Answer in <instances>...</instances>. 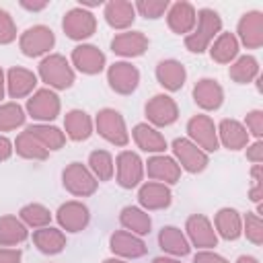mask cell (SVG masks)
I'll use <instances>...</instances> for the list:
<instances>
[{
  "mask_svg": "<svg viewBox=\"0 0 263 263\" xmlns=\"http://www.w3.org/2000/svg\"><path fill=\"white\" fill-rule=\"evenodd\" d=\"M222 29V21H220V14L212 8H201L197 12V29L193 33H189L185 37V45L189 51H195V53H201L210 41L214 39L216 33H220Z\"/></svg>",
  "mask_w": 263,
  "mask_h": 263,
  "instance_id": "6da1fadb",
  "label": "cell"
},
{
  "mask_svg": "<svg viewBox=\"0 0 263 263\" xmlns=\"http://www.w3.org/2000/svg\"><path fill=\"white\" fill-rule=\"evenodd\" d=\"M39 74L43 82H47L53 88H68L74 82V72L64 55H49L39 64Z\"/></svg>",
  "mask_w": 263,
  "mask_h": 263,
  "instance_id": "7a4b0ae2",
  "label": "cell"
},
{
  "mask_svg": "<svg viewBox=\"0 0 263 263\" xmlns=\"http://www.w3.org/2000/svg\"><path fill=\"white\" fill-rule=\"evenodd\" d=\"M97 129L105 140H109L111 144H117V146H125L129 140L123 117L115 109H103L97 115Z\"/></svg>",
  "mask_w": 263,
  "mask_h": 263,
  "instance_id": "3957f363",
  "label": "cell"
},
{
  "mask_svg": "<svg viewBox=\"0 0 263 263\" xmlns=\"http://www.w3.org/2000/svg\"><path fill=\"white\" fill-rule=\"evenodd\" d=\"M53 43H55L53 31L47 29V27H43V25L31 27V29H27L21 35V49L29 58H37V55L49 51L53 47Z\"/></svg>",
  "mask_w": 263,
  "mask_h": 263,
  "instance_id": "277c9868",
  "label": "cell"
},
{
  "mask_svg": "<svg viewBox=\"0 0 263 263\" xmlns=\"http://www.w3.org/2000/svg\"><path fill=\"white\" fill-rule=\"evenodd\" d=\"M62 177H64V187L74 195L84 197V195L95 193V189H97V181H95L92 173L86 166H82L80 162H72L70 166H66Z\"/></svg>",
  "mask_w": 263,
  "mask_h": 263,
  "instance_id": "5b68a950",
  "label": "cell"
},
{
  "mask_svg": "<svg viewBox=\"0 0 263 263\" xmlns=\"http://www.w3.org/2000/svg\"><path fill=\"white\" fill-rule=\"evenodd\" d=\"M62 27L70 39H86L95 33L97 21H95L92 12H88L84 8H72L66 12Z\"/></svg>",
  "mask_w": 263,
  "mask_h": 263,
  "instance_id": "8992f818",
  "label": "cell"
},
{
  "mask_svg": "<svg viewBox=\"0 0 263 263\" xmlns=\"http://www.w3.org/2000/svg\"><path fill=\"white\" fill-rule=\"evenodd\" d=\"M107 80L111 84V88L119 95H129L136 90L138 82H140V72L136 66L127 64V62H117L109 68L107 72Z\"/></svg>",
  "mask_w": 263,
  "mask_h": 263,
  "instance_id": "52a82bcc",
  "label": "cell"
},
{
  "mask_svg": "<svg viewBox=\"0 0 263 263\" xmlns=\"http://www.w3.org/2000/svg\"><path fill=\"white\" fill-rule=\"evenodd\" d=\"M27 109H29V113H31L33 119L49 121V119L58 117V113H60V99H58V95L53 90L41 88V90H37L29 99Z\"/></svg>",
  "mask_w": 263,
  "mask_h": 263,
  "instance_id": "ba28073f",
  "label": "cell"
},
{
  "mask_svg": "<svg viewBox=\"0 0 263 263\" xmlns=\"http://www.w3.org/2000/svg\"><path fill=\"white\" fill-rule=\"evenodd\" d=\"M173 152H175V156L179 158L181 166H183L185 171H189V173H199V171H203L205 164H208L205 152L199 150L193 142H189V140H185V138H177V140L173 142Z\"/></svg>",
  "mask_w": 263,
  "mask_h": 263,
  "instance_id": "9c48e42d",
  "label": "cell"
},
{
  "mask_svg": "<svg viewBox=\"0 0 263 263\" xmlns=\"http://www.w3.org/2000/svg\"><path fill=\"white\" fill-rule=\"evenodd\" d=\"M177 115V103L166 95H156L146 103V117L156 125H171Z\"/></svg>",
  "mask_w": 263,
  "mask_h": 263,
  "instance_id": "30bf717a",
  "label": "cell"
},
{
  "mask_svg": "<svg viewBox=\"0 0 263 263\" xmlns=\"http://www.w3.org/2000/svg\"><path fill=\"white\" fill-rule=\"evenodd\" d=\"M142 173L144 168H142V160L138 154L125 150L117 156V181L121 187L125 189L136 187L142 181Z\"/></svg>",
  "mask_w": 263,
  "mask_h": 263,
  "instance_id": "8fae6325",
  "label": "cell"
},
{
  "mask_svg": "<svg viewBox=\"0 0 263 263\" xmlns=\"http://www.w3.org/2000/svg\"><path fill=\"white\" fill-rule=\"evenodd\" d=\"M111 49L119 55L125 58H136L142 55L148 49V37L140 31H127V33H119L113 37L111 41Z\"/></svg>",
  "mask_w": 263,
  "mask_h": 263,
  "instance_id": "7c38bea8",
  "label": "cell"
},
{
  "mask_svg": "<svg viewBox=\"0 0 263 263\" xmlns=\"http://www.w3.org/2000/svg\"><path fill=\"white\" fill-rule=\"evenodd\" d=\"M187 132L203 150H216L218 148L216 127H214V121L208 115H195L187 123Z\"/></svg>",
  "mask_w": 263,
  "mask_h": 263,
  "instance_id": "4fadbf2b",
  "label": "cell"
},
{
  "mask_svg": "<svg viewBox=\"0 0 263 263\" xmlns=\"http://www.w3.org/2000/svg\"><path fill=\"white\" fill-rule=\"evenodd\" d=\"M58 220H60L62 228H66L68 232H80L88 224L90 214H88V208L84 203L68 201L58 210Z\"/></svg>",
  "mask_w": 263,
  "mask_h": 263,
  "instance_id": "5bb4252c",
  "label": "cell"
},
{
  "mask_svg": "<svg viewBox=\"0 0 263 263\" xmlns=\"http://www.w3.org/2000/svg\"><path fill=\"white\" fill-rule=\"evenodd\" d=\"M72 62L84 74H99L105 66V53L95 45H78L72 51Z\"/></svg>",
  "mask_w": 263,
  "mask_h": 263,
  "instance_id": "9a60e30c",
  "label": "cell"
},
{
  "mask_svg": "<svg viewBox=\"0 0 263 263\" xmlns=\"http://www.w3.org/2000/svg\"><path fill=\"white\" fill-rule=\"evenodd\" d=\"M187 232H189V238L195 247L199 249H210V247H216V232L210 224V220L201 214H195L187 220Z\"/></svg>",
  "mask_w": 263,
  "mask_h": 263,
  "instance_id": "2e32d148",
  "label": "cell"
},
{
  "mask_svg": "<svg viewBox=\"0 0 263 263\" xmlns=\"http://www.w3.org/2000/svg\"><path fill=\"white\" fill-rule=\"evenodd\" d=\"M111 251L121 255V257H142L146 253V245L142 238H138L136 234L127 232V230H117L111 234Z\"/></svg>",
  "mask_w": 263,
  "mask_h": 263,
  "instance_id": "e0dca14e",
  "label": "cell"
},
{
  "mask_svg": "<svg viewBox=\"0 0 263 263\" xmlns=\"http://www.w3.org/2000/svg\"><path fill=\"white\" fill-rule=\"evenodd\" d=\"M238 33L247 47H259L263 43V14L247 12L238 23Z\"/></svg>",
  "mask_w": 263,
  "mask_h": 263,
  "instance_id": "ac0fdd59",
  "label": "cell"
},
{
  "mask_svg": "<svg viewBox=\"0 0 263 263\" xmlns=\"http://www.w3.org/2000/svg\"><path fill=\"white\" fill-rule=\"evenodd\" d=\"M193 97H195V103L203 109H218L222 105V99H224V92H222V86L216 82V80H210V78H203L195 84L193 88Z\"/></svg>",
  "mask_w": 263,
  "mask_h": 263,
  "instance_id": "d6986e66",
  "label": "cell"
},
{
  "mask_svg": "<svg viewBox=\"0 0 263 263\" xmlns=\"http://www.w3.org/2000/svg\"><path fill=\"white\" fill-rule=\"evenodd\" d=\"M185 68L177 60H164L156 66V78L158 82L168 90H179L185 82Z\"/></svg>",
  "mask_w": 263,
  "mask_h": 263,
  "instance_id": "ffe728a7",
  "label": "cell"
},
{
  "mask_svg": "<svg viewBox=\"0 0 263 263\" xmlns=\"http://www.w3.org/2000/svg\"><path fill=\"white\" fill-rule=\"evenodd\" d=\"M138 199L146 210H162L171 203V191L162 183H146L142 185Z\"/></svg>",
  "mask_w": 263,
  "mask_h": 263,
  "instance_id": "44dd1931",
  "label": "cell"
},
{
  "mask_svg": "<svg viewBox=\"0 0 263 263\" xmlns=\"http://www.w3.org/2000/svg\"><path fill=\"white\" fill-rule=\"evenodd\" d=\"M168 27L175 33H189L195 25V8L189 2H177L168 10Z\"/></svg>",
  "mask_w": 263,
  "mask_h": 263,
  "instance_id": "7402d4cb",
  "label": "cell"
},
{
  "mask_svg": "<svg viewBox=\"0 0 263 263\" xmlns=\"http://www.w3.org/2000/svg\"><path fill=\"white\" fill-rule=\"evenodd\" d=\"M136 16V8L132 2H123V0H115L109 2L105 6V18L113 29H125L134 23Z\"/></svg>",
  "mask_w": 263,
  "mask_h": 263,
  "instance_id": "603a6c76",
  "label": "cell"
},
{
  "mask_svg": "<svg viewBox=\"0 0 263 263\" xmlns=\"http://www.w3.org/2000/svg\"><path fill=\"white\" fill-rule=\"evenodd\" d=\"M181 175L179 164L168 156H152L148 160V177L164 181V183H177Z\"/></svg>",
  "mask_w": 263,
  "mask_h": 263,
  "instance_id": "cb8c5ba5",
  "label": "cell"
},
{
  "mask_svg": "<svg viewBox=\"0 0 263 263\" xmlns=\"http://www.w3.org/2000/svg\"><path fill=\"white\" fill-rule=\"evenodd\" d=\"M8 92L10 97L14 99H21L25 95H29L35 84H37V76L31 72V70H25V68H12L8 72Z\"/></svg>",
  "mask_w": 263,
  "mask_h": 263,
  "instance_id": "d4e9b609",
  "label": "cell"
},
{
  "mask_svg": "<svg viewBox=\"0 0 263 263\" xmlns=\"http://www.w3.org/2000/svg\"><path fill=\"white\" fill-rule=\"evenodd\" d=\"M33 242L37 245V249L41 253H47V255H55L60 253L64 247H66V236L58 230V228H39L33 232Z\"/></svg>",
  "mask_w": 263,
  "mask_h": 263,
  "instance_id": "484cf974",
  "label": "cell"
},
{
  "mask_svg": "<svg viewBox=\"0 0 263 263\" xmlns=\"http://www.w3.org/2000/svg\"><path fill=\"white\" fill-rule=\"evenodd\" d=\"M64 125H66L68 138H72V140H76V142L86 140V138L90 136V132H92L90 117H88L84 111H78V109H74V111H70V113L66 115Z\"/></svg>",
  "mask_w": 263,
  "mask_h": 263,
  "instance_id": "4316f807",
  "label": "cell"
},
{
  "mask_svg": "<svg viewBox=\"0 0 263 263\" xmlns=\"http://www.w3.org/2000/svg\"><path fill=\"white\" fill-rule=\"evenodd\" d=\"M134 140L146 152H162L166 148L164 138L154 127H150L148 123H138L134 127Z\"/></svg>",
  "mask_w": 263,
  "mask_h": 263,
  "instance_id": "83f0119b",
  "label": "cell"
},
{
  "mask_svg": "<svg viewBox=\"0 0 263 263\" xmlns=\"http://www.w3.org/2000/svg\"><path fill=\"white\" fill-rule=\"evenodd\" d=\"M158 242L162 247V251L171 253V255H187L189 253V242L183 236V232L175 226H164L158 234Z\"/></svg>",
  "mask_w": 263,
  "mask_h": 263,
  "instance_id": "f1b7e54d",
  "label": "cell"
},
{
  "mask_svg": "<svg viewBox=\"0 0 263 263\" xmlns=\"http://www.w3.org/2000/svg\"><path fill=\"white\" fill-rule=\"evenodd\" d=\"M25 132L31 134L47 152L49 150H60L64 146V142H66V136L58 127H49V125H31Z\"/></svg>",
  "mask_w": 263,
  "mask_h": 263,
  "instance_id": "f546056e",
  "label": "cell"
},
{
  "mask_svg": "<svg viewBox=\"0 0 263 263\" xmlns=\"http://www.w3.org/2000/svg\"><path fill=\"white\" fill-rule=\"evenodd\" d=\"M27 238V228L21 220H16L14 216H2L0 218V245L10 247V245H18Z\"/></svg>",
  "mask_w": 263,
  "mask_h": 263,
  "instance_id": "4dcf8cb0",
  "label": "cell"
},
{
  "mask_svg": "<svg viewBox=\"0 0 263 263\" xmlns=\"http://www.w3.org/2000/svg\"><path fill=\"white\" fill-rule=\"evenodd\" d=\"M220 138H222L224 146H228L230 150H240L249 140L247 129L234 119H224L220 123Z\"/></svg>",
  "mask_w": 263,
  "mask_h": 263,
  "instance_id": "1f68e13d",
  "label": "cell"
},
{
  "mask_svg": "<svg viewBox=\"0 0 263 263\" xmlns=\"http://www.w3.org/2000/svg\"><path fill=\"white\" fill-rule=\"evenodd\" d=\"M121 224L136 232V234H146L150 232V216L146 212H142L140 208H134V205H127L121 210V216H119Z\"/></svg>",
  "mask_w": 263,
  "mask_h": 263,
  "instance_id": "d6a6232c",
  "label": "cell"
},
{
  "mask_svg": "<svg viewBox=\"0 0 263 263\" xmlns=\"http://www.w3.org/2000/svg\"><path fill=\"white\" fill-rule=\"evenodd\" d=\"M216 228L220 230V234L228 240L238 238L240 234V216L236 210L232 208H224L216 214Z\"/></svg>",
  "mask_w": 263,
  "mask_h": 263,
  "instance_id": "836d02e7",
  "label": "cell"
},
{
  "mask_svg": "<svg viewBox=\"0 0 263 263\" xmlns=\"http://www.w3.org/2000/svg\"><path fill=\"white\" fill-rule=\"evenodd\" d=\"M236 51H238V41H236V37H234L232 33H222V35L214 41V45H212V49H210L212 60H216V62H220V64H228V62L236 55Z\"/></svg>",
  "mask_w": 263,
  "mask_h": 263,
  "instance_id": "e575fe53",
  "label": "cell"
},
{
  "mask_svg": "<svg viewBox=\"0 0 263 263\" xmlns=\"http://www.w3.org/2000/svg\"><path fill=\"white\" fill-rule=\"evenodd\" d=\"M14 146H16V152H18L21 156H25V158L43 160V158L47 156V150H45V148H43L31 134H27V132H23V134L16 138Z\"/></svg>",
  "mask_w": 263,
  "mask_h": 263,
  "instance_id": "d590c367",
  "label": "cell"
},
{
  "mask_svg": "<svg viewBox=\"0 0 263 263\" xmlns=\"http://www.w3.org/2000/svg\"><path fill=\"white\" fill-rule=\"evenodd\" d=\"M88 164H90V171L95 173L97 179L101 181H109L113 177V158L109 152L105 150H95L88 158Z\"/></svg>",
  "mask_w": 263,
  "mask_h": 263,
  "instance_id": "8d00e7d4",
  "label": "cell"
},
{
  "mask_svg": "<svg viewBox=\"0 0 263 263\" xmlns=\"http://www.w3.org/2000/svg\"><path fill=\"white\" fill-rule=\"evenodd\" d=\"M21 220L33 228H43L49 224L51 220V214L47 208H43L41 203H29L21 210Z\"/></svg>",
  "mask_w": 263,
  "mask_h": 263,
  "instance_id": "74e56055",
  "label": "cell"
},
{
  "mask_svg": "<svg viewBox=\"0 0 263 263\" xmlns=\"http://www.w3.org/2000/svg\"><path fill=\"white\" fill-rule=\"evenodd\" d=\"M257 70H259L257 60L251 58V55H242V58L236 60V64H232V68H230V78L242 84V82H249L251 78H255V76H257Z\"/></svg>",
  "mask_w": 263,
  "mask_h": 263,
  "instance_id": "f35d334b",
  "label": "cell"
},
{
  "mask_svg": "<svg viewBox=\"0 0 263 263\" xmlns=\"http://www.w3.org/2000/svg\"><path fill=\"white\" fill-rule=\"evenodd\" d=\"M23 121H25V113L16 103L0 105V132L14 129V127L23 125Z\"/></svg>",
  "mask_w": 263,
  "mask_h": 263,
  "instance_id": "ab89813d",
  "label": "cell"
},
{
  "mask_svg": "<svg viewBox=\"0 0 263 263\" xmlns=\"http://www.w3.org/2000/svg\"><path fill=\"white\" fill-rule=\"evenodd\" d=\"M134 8L140 10L142 16H146V18H158L168 8V2L166 0H142V2L134 4Z\"/></svg>",
  "mask_w": 263,
  "mask_h": 263,
  "instance_id": "60d3db41",
  "label": "cell"
},
{
  "mask_svg": "<svg viewBox=\"0 0 263 263\" xmlns=\"http://www.w3.org/2000/svg\"><path fill=\"white\" fill-rule=\"evenodd\" d=\"M261 228H263V226H261L259 216L247 214V218H245V232H247V236H249L255 245H261V240H263V230H261Z\"/></svg>",
  "mask_w": 263,
  "mask_h": 263,
  "instance_id": "b9f144b4",
  "label": "cell"
},
{
  "mask_svg": "<svg viewBox=\"0 0 263 263\" xmlns=\"http://www.w3.org/2000/svg\"><path fill=\"white\" fill-rule=\"evenodd\" d=\"M16 37V27L6 10L0 8V43H10Z\"/></svg>",
  "mask_w": 263,
  "mask_h": 263,
  "instance_id": "7bdbcfd3",
  "label": "cell"
},
{
  "mask_svg": "<svg viewBox=\"0 0 263 263\" xmlns=\"http://www.w3.org/2000/svg\"><path fill=\"white\" fill-rule=\"evenodd\" d=\"M247 125L251 127V132H253L255 136H261V132H263V113H261V111L249 113V115H247Z\"/></svg>",
  "mask_w": 263,
  "mask_h": 263,
  "instance_id": "ee69618b",
  "label": "cell"
},
{
  "mask_svg": "<svg viewBox=\"0 0 263 263\" xmlns=\"http://www.w3.org/2000/svg\"><path fill=\"white\" fill-rule=\"evenodd\" d=\"M193 263H228V261H226L224 257L216 255V253H208V251H203V253H197V255H195Z\"/></svg>",
  "mask_w": 263,
  "mask_h": 263,
  "instance_id": "f6af8a7d",
  "label": "cell"
},
{
  "mask_svg": "<svg viewBox=\"0 0 263 263\" xmlns=\"http://www.w3.org/2000/svg\"><path fill=\"white\" fill-rule=\"evenodd\" d=\"M0 263H21V251L0 249Z\"/></svg>",
  "mask_w": 263,
  "mask_h": 263,
  "instance_id": "bcb514c9",
  "label": "cell"
},
{
  "mask_svg": "<svg viewBox=\"0 0 263 263\" xmlns=\"http://www.w3.org/2000/svg\"><path fill=\"white\" fill-rule=\"evenodd\" d=\"M259 164L255 166V171H253V181H255V187H253V191H251V199L253 201H259L261 199V179H259Z\"/></svg>",
  "mask_w": 263,
  "mask_h": 263,
  "instance_id": "7dc6e473",
  "label": "cell"
},
{
  "mask_svg": "<svg viewBox=\"0 0 263 263\" xmlns=\"http://www.w3.org/2000/svg\"><path fill=\"white\" fill-rule=\"evenodd\" d=\"M249 158H251L253 162H261V158H263V146H261V142H257L255 146H251Z\"/></svg>",
  "mask_w": 263,
  "mask_h": 263,
  "instance_id": "c3c4849f",
  "label": "cell"
},
{
  "mask_svg": "<svg viewBox=\"0 0 263 263\" xmlns=\"http://www.w3.org/2000/svg\"><path fill=\"white\" fill-rule=\"evenodd\" d=\"M10 154H12V146H10V142H8L6 138L0 136V160H6Z\"/></svg>",
  "mask_w": 263,
  "mask_h": 263,
  "instance_id": "681fc988",
  "label": "cell"
},
{
  "mask_svg": "<svg viewBox=\"0 0 263 263\" xmlns=\"http://www.w3.org/2000/svg\"><path fill=\"white\" fill-rule=\"evenodd\" d=\"M23 8H29V10H41L45 8V2H39V4H31V2H21Z\"/></svg>",
  "mask_w": 263,
  "mask_h": 263,
  "instance_id": "f907efd6",
  "label": "cell"
},
{
  "mask_svg": "<svg viewBox=\"0 0 263 263\" xmlns=\"http://www.w3.org/2000/svg\"><path fill=\"white\" fill-rule=\"evenodd\" d=\"M152 263H179V261H175V259H166V257H158V259H154Z\"/></svg>",
  "mask_w": 263,
  "mask_h": 263,
  "instance_id": "816d5d0a",
  "label": "cell"
},
{
  "mask_svg": "<svg viewBox=\"0 0 263 263\" xmlns=\"http://www.w3.org/2000/svg\"><path fill=\"white\" fill-rule=\"evenodd\" d=\"M236 263H259L257 259H253V257H240Z\"/></svg>",
  "mask_w": 263,
  "mask_h": 263,
  "instance_id": "f5cc1de1",
  "label": "cell"
},
{
  "mask_svg": "<svg viewBox=\"0 0 263 263\" xmlns=\"http://www.w3.org/2000/svg\"><path fill=\"white\" fill-rule=\"evenodd\" d=\"M4 95V74H2V68H0V99Z\"/></svg>",
  "mask_w": 263,
  "mask_h": 263,
  "instance_id": "db71d44e",
  "label": "cell"
},
{
  "mask_svg": "<svg viewBox=\"0 0 263 263\" xmlns=\"http://www.w3.org/2000/svg\"><path fill=\"white\" fill-rule=\"evenodd\" d=\"M105 263H125V261H119V259H107Z\"/></svg>",
  "mask_w": 263,
  "mask_h": 263,
  "instance_id": "11a10c76",
  "label": "cell"
}]
</instances>
